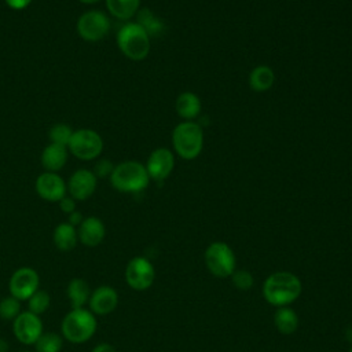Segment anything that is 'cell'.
I'll list each match as a JSON object with an SVG mask.
<instances>
[{
	"label": "cell",
	"instance_id": "6da1fadb",
	"mask_svg": "<svg viewBox=\"0 0 352 352\" xmlns=\"http://www.w3.org/2000/svg\"><path fill=\"white\" fill-rule=\"evenodd\" d=\"M302 293L301 279L289 271H276L268 275L263 283L264 300L275 307H289Z\"/></svg>",
	"mask_w": 352,
	"mask_h": 352
},
{
	"label": "cell",
	"instance_id": "7a4b0ae2",
	"mask_svg": "<svg viewBox=\"0 0 352 352\" xmlns=\"http://www.w3.org/2000/svg\"><path fill=\"white\" fill-rule=\"evenodd\" d=\"M98 329L96 315L88 308H72L62 319L60 334L70 344H84L94 337Z\"/></svg>",
	"mask_w": 352,
	"mask_h": 352
},
{
	"label": "cell",
	"instance_id": "3957f363",
	"mask_svg": "<svg viewBox=\"0 0 352 352\" xmlns=\"http://www.w3.org/2000/svg\"><path fill=\"white\" fill-rule=\"evenodd\" d=\"M148 180L146 166L138 161H124L110 175L111 186L120 192H140L148 186Z\"/></svg>",
	"mask_w": 352,
	"mask_h": 352
},
{
	"label": "cell",
	"instance_id": "277c9868",
	"mask_svg": "<svg viewBox=\"0 0 352 352\" xmlns=\"http://www.w3.org/2000/svg\"><path fill=\"white\" fill-rule=\"evenodd\" d=\"M120 51L132 60H143L150 52V36L138 22H126L117 32Z\"/></svg>",
	"mask_w": 352,
	"mask_h": 352
},
{
	"label": "cell",
	"instance_id": "5b68a950",
	"mask_svg": "<svg viewBox=\"0 0 352 352\" xmlns=\"http://www.w3.org/2000/svg\"><path fill=\"white\" fill-rule=\"evenodd\" d=\"M173 148L183 160L197 158L204 147V131L194 121H183L172 131Z\"/></svg>",
	"mask_w": 352,
	"mask_h": 352
},
{
	"label": "cell",
	"instance_id": "8992f818",
	"mask_svg": "<svg viewBox=\"0 0 352 352\" xmlns=\"http://www.w3.org/2000/svg\"><path fill=\"white\" fill-rule=\"evenodd\" d=\"M204 261L208 271L220 279L230 278L236 270V257L230 245L216 241L208 245L204 253Z\"/></svg>",
	"mask_w": 352,
	"mask_h": 352
},
{
	"label": "cell",
	"instance_id": "52a82bcc",
	"mask_svg": "<svg viewBox=\"0 0 352 352\" xmlns=\"http://www.w3.org/2000/svg\"><path fill=\"white\" fill-rule=\"evenodd\" d=\"M67 150L81 161H91L100 155L103 150V140L96 131L81 128L73 132Z\"/></svg>",
	"mask_w": 352,
	"mask_h": 352
},
{
	"label": "cell",
	"instance_id": "ba28073f",
	"mask_svg": "<svg viewBox=\"0 0 352 352\" xmlns=\"http://www.w3.org/2000/svg\"><path fill=\"white\" fill-rule=\"evenodd\" d=\"M154 280L155 268L148 258L136 256L128 261L125 267V282L131 289L144 292L153 286Z\"/></svg>",
	"mask_w": 352,
	"mask_h": 352
},
{
	"label": "cell",
	"instance_id": "9c48e42d",
	"mask_svg": "<svg viewBox=\"0 0 352 352\" xmlns=\"http://www.w3.org/2000/svg\"><path fill=\"white\" fill-rule=\"evenodd\" d=\"M109 16L99 10L85 11L77 21V32L85 41L95 43L106 37L110 30Z\"/></svg>",
	"mask_w": 352,
	"mask_h": 352
},
{
	"label": "cell",
	"instance_id": "30bf717a",
	"mask_svg": "<svg viewBox=\"0 0 352 352\" xmlns=\"http://www.w3.org/2000/svg\"><path fill=\"white\" fill-rule=\"evenodd\" d=\"M40 276L32 267H21L15 270L8 280L10 294L19 301H26L33 293L38 290Z\"/></svg>",
	"mask_w": 352,
	"mask_h": 352
},
{
	"label": "cell",
	"instance_id": "8fae6325",
	"mask_svg": "<svg viewBox=\"0 0 352 352\" xmlns=\"http://www.w3.org/2000/svg\"><path fill=\"white\" fill-rule=\"evenodd\" d=\"M12 331L15 338L23 345H34L37 338L44 331L43 320L38 315L30 311H22L12 320Z\"/></svg>",
	"mask_w": 352,
	"mask_h": 352
},
{
	"label": "cell",
	"instance_id": "7c38bea8",
	"mask_svg": "<svg viewBox=\"0 0 352 352\" xmlns=\"http://www.w3.org/2000/svg\"><path fill=\"white\" fill-rule=\"evenodd\" d=\"M34 187L38 197L48 202H59L67 191L65 180L56 172L47 170L37 176Z\"/></svg>",
	"mask_w": 352,
	"mask_h": 352
},
{
	"label": "cell",
	"instance_id": "4fadbf2b",
	"mask_svg": "<svg viewBox=\"0 0 352 352\" xmlns=\"http://www.w3.org/2000/svg\"><path fill=\"white\" fill-rule=\"evenodd\" d=\"M144 166L150 179L155 182H162L173 170V166H175L173 153L166 147L155 148L150 153Z\"/></svg>",
	"mask_w": 352,
	"mask_h": 352
},
{
	"label": "cell",
	"instance_id": "5bb4252c",
	"mask_svg": "<svg viewBox=\"0 0 352 352\" xmlns=\"http://www.w3.org/2000/svg\"><path fill=\"white\" fill-rule=\"evenodd\" d=\"M98 177L92 170L78 169L72 173L67 180V192L76 201L88 199L96 190Z\"/></svg>",
	"mask_w": 352,
	"mask_h": 352
},
{
	"label": "cell",
	"instance_id": "9a60e30c",
	"mask_svg": "<svg viewBox=\"0 0 352 352\" xmlns=\"http://www.w3.org/2000/svg\"><path fill=\"white\" fill-rule=\"evenodd\" d=\"M118 301L120 298L117 290L109 285H102L92 290L88 307L94 315L104 316L116 311Z\"/></svg>",
	"mask_w": 352,
	"mask_h": 352
},
{
	"label": "cell",
	"instance_id": "2e32d148",
	"mask_svg": "<svg viewBox=\"0 0 352 352\" xmlns=\"http://www.w3.org/2000/svg\"><path fill=\"white\" fill-rule=\"evenodd\" d=\"M77 235L78 242H81L84 246L95 248L102 243L106 235V227L103 221L96 216H88L84 217L81 224L77 227Z\"/></svg>",
	"mask_w": 352,
	"mask_h": 352
},
{
	"label": "cell",
	"instance_id": "e0dca14e",
	"mask_svg": "<svg viewBox=\"0 0 352 352\" xmlns=\"http://www.w3.org/2000/svg\"><path fill=\"white\" fill-rule=\"evenodd\" d=\"M69 150L67 146L50 143L41 153V165L47 172H58L60 170L67 162Z\"/></svg>",
	"mask_w": 352,
	"mask_h": 352
},
{
	"label": "cell",
	"instance_id": "ac0fdd59",
	"mask_svg": "<svg viewBox=\"0 0 352 352\" xmlns=\"http://www.w3.org/2000/svg\"><path fill=\"white\" fill-rule=\"evenodd\" d=\"M52 242L60 252L73 250L78 242L77 228L67 221L58 224L52 232Z\"/></svg>",
	"mask_w": 352,
	"mask_h": 352
},
{
	"label": "cell",
	"instance_id": "d6986e66",
	"mask_svg": "<svg viewBox=\"0 0 352 352\" xmlns=\"http://www.w3.org/2000/svg\"><path fill=\"white\" fill-rule=\"evenodd\" d=\"M91 293L92 290L89 283L82 278H73L66 287V294L72 308H84L88 305Z\"/></svg>",
	"mask_w": 352,
	"mask_h": 352
},
{
	"label": "cell",
	"instance_id": "ffe728a7",
	"mask_svg": "<svg viewBox=\"0 0 352 352\" xmlns=\"http://www.w3.org/2000/svg\"><path fill=\"white\" fill-rule=\"evenodd\" d=\"M201 99L194 92H182L176 99V113L184 121H192L201 113Z\"/></svg>",
	"mask_w": 352,
	"mask_h": 352
},
{
	"label": "cell",
	"instance_id": "44dd1931",
	"mask_svg": "<svg viewBox=\"0 0 352 352\" xmlns=\"http://www.w3.org/2000/svg\"><path fill=\"white\" fill-rule=\"evenodd\" d=\"M298 315L289 307H279L274 312V324L280 334L290 336L298 329Z\"/></svg>",
	"mask_w": 352,
	"mask_h": 352
},
{
	"label": "cell",
	"instance_id": "7402d4cb",
	"mask_svg": "<svg viewBox=\"0 0 352 352\" xmlns=\"http://www.w3.org/2000/svg\"><path fill=\"white\" fill-rule=\"evenodd\" d=\"M275 82L274 70L270 66L260 65L252 69L249 73V85L256 92H265L268 91Z\"/></svg>",
	"mask_w": 352,
	"mask_h": 352
},
{
	"label": "cell",
	"instance_id": "603a6c76",
	"mask_svg": "<svg viewBox=\"0 0 352 352\" xmlns=\"http://www.w3.org/2000/svg\"><path fill=\"white\" fill-rule=\"evenodd\" d=\"M109 12L121 21H129L140 7V0H106Z\"/></svg>",
	"mask_w": 352,
	"mask_h": 352
},
{
	"label": "cell",
	"instance_id": "cb8c5ba5",
	"mask_svg": "<svg viewBox=\"0 0 352 352\" xmlns=\"http://www.w3.org/2000/svg\"><path fill=\"white\" fill-rule=\"evenodd\" d=\"M62 334L52 331H43L34 342V352H60L63 348Z\"/></svg>",
	"mask_w": 352,
	"mask_h": 352
},
{
	"label": "cell",
	"instance_id": "d4e9b609",
	"mask_svg": "<svg viewBox=\"0 0 352 352\" xmlns=\"http://www.w3.org/2000/svg\"><path fill=\"white\" fill-rule=\"evenodd\" d=\"M138 23L147 32V34L150 37L151 36H160L165 29L164 22L160 18H157V15H154L147 8H143V10L138 11Z\"/></svg>",
	"mask_w": 352,
	"mask_h": 352
},
{
	"label": "cell",
	"instance_id": "484cf974",
	"mask_svg": "<svg viewBox=\"0 0 352 352\" xmlns=\"http://www.w3.org/2000/svg\"><path fill=\"white\" fill-rule=\"evenodd\" d=\"M26 302H28V311L40 316L41 314L48 311V308L51 305V297H50L48 292L38 289L36 293H33L26 300Z\"/></svg>",
	"mask_w": 352,
	"mask_h": 352
},
{
	"label": "cell",
	"instance_id": "4316f807",
	"mask_svg": "<svg viewBox=\"0 0 352 352\" xmlns=\"http://www.w3.org/2000/svg\"><path fill=\"white\" fill-rule=\"evenodd\" d=\"M21 302L11 294L3 297L0 300V318L3 320H14L22 312Z\"/></svg>",
	"mask_w": 352,
	"mask_h": 352
},
{
	"label": "cell",
	"instance_id": "83f0119b",
	"mask_svg": "<svg viewBox=\"0 0 352 352\" xmlns=\"http://www.w3.org/2000/svg\"><path fill=\"white\" fill-rule=\"evenodd\" d=\"M73 129L67 125V124H55L50 128L48 131V138H50V143H58V144H63L67 146L72 135H73Z\"/></svg>",
	"mask_w": 352,
	"mask_h": 352
},
{
	"label": "cell",
	"instance_id": "f1b7e54d",
	"mask_svg": "<svg viewBox=\"0 0 352 352\" xmlns=\"http://www.w3.org/2000/svg\"><path fill=\"white\" fill-rule=\"evenodd\" d=\"M230 278L232 285L239 290H250L254 285V278L252 272L246 270H235Z\"/></svg>",
	"mask_w": 352,
	"mask_h": 352
},
{
	"label": "cell",
	"instance_id": "f546056e",
	"mask_svg": "<svg viewBox=\"0 0 352 352\" xmlns=\"http://www.w3.org/2000/svg\"><path fill=\"white\" fill-rule=\"evenodd\" d=\"M114 166L111 165L110 161L107 160H99L96 164H95V168H94V173L96 177H106V176H110L111 172H113Z\"/></svg>",
	"mask_w": 352,
	"mask_h": 352
},
{
	"label": "cell",
	"instance_id": "4dcf8cb0",
	"mask_svg": "<svg viewBox=\"0 0 352 352\" xmlns=\"http://www.w3.org/2000/svg\"><path fill=\"white\" fill-rule=\"evenodd\" d=\"M76 199H73L70 195L67 197H63L60 201H59V208H60V210L63 212V213H66V214H70V213H73L74 210H77L76 209Z\"/></svg>",
	"mask_w": 352,
	"mask_h": 352
},
{
	"label": "cell",
	"instance_id": "1f68e13d",
	"mask_svg": "<svg viewBox=\"0 0 352 352\" xmlns=\"http://www.w3.org/2000/svg\"><path fill=\"white\" fill-rule=\"evenodd\" d=\"M32 1H33V0H6V4H7L10 8L19 11V10H25L26 7H29Z\"/></svg>",
	"mask_w": 352,
	"mask_h": 352
},
{
	"label": "cell",
	"instance_id": "d6a6232c",
	"mask_svg": "<svg viewBox=\"0 0 352 352\" xmlns=\"http://www.w3.org/2000/svg\"><path fill=\"white\" fill-rule=\"evenodd\" d=\"M91 352H117L116 348L109 342H99L96 344Z\"/></svg>",
	"mask_w": 352,
	"mask_h": 352
},
{
	"label": "cell",
	"instance_id": "836d02e7",
	"mask_svg": "<svg viewBox=\"0 0 352 352\" xmlns=\"http://www.w3.org/2000/svg\"><path fill=\"white\" fill-rule=\"evenodd\" d=\"M84 220V217H82V214L78 212V210H74L73 213H70L69 214V220H67V223H70L72 226H74L76 228L81 224V221Z\"/></svg>",
	"mask_w": 352,
	"mask_h": 352
},
{
	"label": "cell",
	"instance_id": "e575fe53",
	"mask_svg": "<svg viewBox=\"0 0 352 352\" xmlns=\"http://www.w3.org/2000/svg\"><path fill=\"white\" fill-rule=\"evenodd\" d=\"M78 1H81L84 4H95V3H99L100 0H78Z\"/></svg>",
	"mask_w": 352,
	"mask_h": 352
},
{
	"label": "cell",
	"instance_id": "d590c367",
	"mask_svg": "<svg viewBox=\"0 0 352 352\" xmlns=\"http://www.w3.org/2000/svg\"><path fill=\"white\" fill-rule=\"evenodd\" d=\"M18 352H33V351H28V349H26V351H18Z\"/></svg>",
	"mask_w": 352,
	"mask_h": 352
},
{
	"label": "cell",
	"instance_id": "8d00e7d4",
	"mask_svg": "<svg viewBox=\"0 0 352 352\" xmlns=\"http://www.w3.org/2000/svg\"><path fill=\"white\" fill-rule=\"evenodd\" d=\"M348 352H352V348H351V349H349V351H348Z\"/></svg>",
	"mask_w": 352,
	"mask_h": 352
}]
</instances>
